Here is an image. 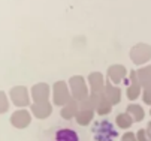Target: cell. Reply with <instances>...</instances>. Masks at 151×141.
<instances>
[{"instance_id": "1", "label": "cell", "mask_w": 151, "mask_h": 141, "mask_svg": "<svg viewBox=\"0 0 151 141\" xmlns=\"http://www.w3.org/2000/svg\"><path fill=\"white\" fill-rule=\"evenodd\" d=\"M69 87H70V95L75 101L78 102H82L85 101L88 96H90V92H88V86L85 83L84 77L81 75H73L70 77L69 80Z\"/></svg>"}, {"instance_id": "2", "label": "cell", "mask_w": 151, "mask_h": 141, "mask_svg": "<svg viewBox=\"0 0 151 141\" xmlns=\"http://www.w3.org/2000/svg\"><path fill=\"white\" fill-rule=\"evenodd\" d=\"M94 104H93V101L90 99V96L82 101V102H79V111L76 114V123L81 125V126H87L91 123V120L94 117Z\"/></svg>"}, {"instance_id": "3", "label": "cell", "mask_w": 151, "mask_h": 141, "mask_svg": "<svg viewBox=\"0 0 151 141\" xmlns=\"http://www.w3.org/2000/svg\"><path fill=\"white\" fill-rule=\"evenodd\" d=\"M72 99V95L69 92V87L64 81H57L52 86V102L54 105L64 107Z\"/></svg>"}, {"instance_id": "4", "label": "cell", "mask_w": 151, "mask_h": 141, "mask_svg": "<svg viewBox=\"0 0 151 141\" xmlns=\"http://www.w3.org/2000/svg\"><path fill=\"white\" fill-rule=\"evenodd\" d=\"M9 96H11V101L12 104L18 108H24V107H29L30 105V93H29V89L24 87V86H15L11 89L9 92Z\"/></svg>"}, {"instance_id": "5", "label": "cell", "mask_w": 151, "mask_h": 141, "mask_svg": "<svg viewBox=\"0 0 151 141\" xmlns=\"http://www.w3.org/2000/svg\"><path fill=\"white\" fill-rule=\"evenodd\" d=\"M129 54L135 65H144L151 59V47L148 44H136Z\"/></svg>"}, {"instance_id": "6", "label": "cell", "mask_w": 151, "mask_h": 141, "mask_svg": "<svg viewBox=\"0 0 151 141\" xmlns=\"http://www.w3.org/2000/svg\"><path fill=\"white\" fill-rule=\"evenodd\" d=\"M32 122V113L26 108H18L11 114V125L17 129H24Z\"/></svg>"}, {"instance_id": "7", "label": "cell", "mask_w": 151, "mask_h": 141, "mask_svg": "<svg viewBox=\"0 0 151 141\" xmlns=\"http://www.w3.org/2000/svg\"><path fill=\"white\" fill-rule=\"evenodd\" d=\"M50 92L51 90H50V86L47 83H37V84H35L32 87L30 96H32L35 104H37V102H48V99L51 96Z\"/></svg>"}, {"instance_id": "8", "label": "cell", "mask_w": 151, "mask_h": 141, "mask_svg": "<svg viewBox=\"0 0 151 141\" xmlns=\"http://www.w3.org/2000/svg\"><path fill=\"white\" fill-rule=\"evenodd\" d=\"M88 86H90V96L102 95L103 87H105L103 74H100V72H91L88 75Z\"/></svg>"}, {"instance_id": "9", "label": "cell", "mask_w": 151, "mask_h": 141, "mask_svg": "<svg viewBox=\"0 0 151 141\" xmlns=\"http://www.w3.org/2000/svg\"><path fill=\"white\" fill-rule=\"evenodd\" d=\"M102 95H103V98L111 105H115V104H118L120 101H121V90H120V87L115 86V84H112V83H109V81H106Z\"/></svg>"}, {"instance_id": "10", "label": "cell", "mask_w": 151, "mask_h": 141, "mask_svg": "<svg viewBox=\"0 0 151 141\" xmlns=\"http://www.w3.org/2000/svg\"><path fill=\"white\" fill-rule=\"evenodd\" d=\"M126 77H127V69L123 65H111L108 68V78L115 86H118Z\"/></svg>"}, {"instance_id": "11", "label": "cell", "mask_w": 151, "mask_h": 141, "mask_svg": "<svg viewBox=\"0 0 151 141\" xmlns=\"http://www.w3.org/2000/svg\"><path fill=\"white\" fill-rule=\"evenodd\" d=\"M129 80H130V86L127 87V98H129V101H135L139 98L141 90H142V87L139 84V80H138V72L130 71V78Z\"/></svg>"}, {"instance_id": "12", "label": "cell", "mask_w": 151, "mask_h": 141, "mask_svg": "<svg viewBox=\"0 0 151 141\" xmlns=\"http://www.w3.org/2000/svg\"><path fill=\"white\" fill-rule=\"evenodd\" d=\"M32 114L36 117V119H47V117H50L51 116V113H52V105L50 104V102H37V104H35L33 102V105H32Z\"/></svg>"}, {"instance_id": "13", "label": "cell", "mask_w": 151, "mask_h": 141, "mask_svg": "<svg viewBox=\"0 0 151 141\" xmlns=\"http://www.w3.org/2000/svg\"><path fill=\"white\" fill-rule=\"evenodd\" d=\"M78 111H79V102L72 98V99L69 101V102L61 108L60 114H61V117H63V119L70 120V119H75V117H76Z\"/></svg>"}, {"instance_id": "14", "label": "cell", "mask_w": 151, "mask_h": 141, "mask_svg": "<svg viewBox=\"0 0 151 141\" xmlns=\"http://www.w3.org/2000/svg\"><path fill=\"white\" fill-rule=\"evenodd\" d=\"M138 72V80L139 84L144 89H151V66H144L136 71Z\"/></svg>"}, {"instance_id": "15", "label": "cell", "mask_w": 151, "mask_h": 141, "mask_svg": "<svg viewBox=\"0 0 151 141\" xmlns=\"http://www.w3.org/2000/svg\"><path fill=\"white\" fill-rule=\"evenodd\" d=\"M126 113L130 114L135 122H142L144 117H145L144 108H142L141 105H138V104H129V105L126 107Z\"/></svg>"}, {"instance_id": "16", "label": "cell", "mask_w": 151, "mask_h": 141, "mask_svg": "<svg viewBox=\"0 0 151 141\" xmlns=\"http://www.w3.org/2000/svg\"><path fill=\"white\" fill-rule=\"evenodd\" d=\"M55 141H79L78 134L73 129H60L55 134Z\"/></svg>"}, {"instance_id": "17", "label": "cell", "mask_w": 151, "mask_h": 141, "mask_svg": "<svg viewBox=\"0 0 151 141\" xmlns=\"http://www.w3.org/2000/svg\"><path fill=\"white\" fill-rule=\"evenodd\" d=\"M115 122H117L118 128H121V129H129V128L135 123V120L132 119V116L129 114V113H121V114H118V116L115 117Z\"/></svg>"}, {"instance_id": "18", "label": "cell", "mask_w": 151, "mask_h": 141, "mask_svg": "<svg viewBox=\"0 0 151 141\" xmlns=\"http://www.w3.org/2000/svg\"><path fill=\"white\" fill-rule=\"evenodd\" d=\"M9 110V99L5 92L0 90V114H5Z\"/></svg>"}, {"instance_id": "19", "label": "cell", "mask_w": 151, "mask_h": 141, "mask_svg": "<svg viewBox=\"0 0 151 141\" xmlns=\"http://www.w3.org/2000/svg\"><path fill=\"white\" fill-rule=\"evenodd\" d=\"M136 138H138V141H151V135L145 129H139L136 132Z\"/></svg>"}, {"instance_id": "20", "label": "cell", "mask_w": 151, "mask_h": 141, "mask_svg": "<svg viewBox=\"0 0 151 141\" xmlns=\"http://www.w3.org/2000/svg\"><path fill=\"white\" fill-rule=\"evenodd\" d=\"M142 99L147 105H151V89H144V93H142Z\"/></svg>"}, {"instance_id": "21", "label": "cell", "mask_w": 151, "mask_h": 141, "mask_svg": "<svg viewBox=\"0 0 151 141\" xmlns=\"http://www.w3.org/2000/svg\"><path fill=\"white\" fill-rule=\"evenodd\" d=\"M121 141H138V138H136V134H133V132H126V134H123Z\"/></svg>"}, {"instance_id": "22", "label": "cell", "mask_w": 151, "mask_h": 141, "mask_svg": "<svg viewBox=\"0 0 151 141\" xmlns=\"http://www.w3.org/2000/svg\"><path fill=\"white\" fill-rule=\"evenodd\" d=\"M150 114H151V110H150Z\"/></svg>"}]
</instances>
